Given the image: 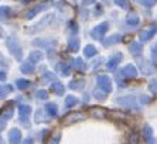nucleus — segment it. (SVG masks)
Listing matches in <instances>:
<instances>
[{
	"instance_id": "1",
	"label": "nucleus",
	"mask_w": 157,
	"mask_h": 144,
	"mask_svg": "<svg viewBox=\"0 0 157 144\" xmlns=\"http://www.w3.org/2000/svg\"><path fill=\"white\" fill-rule=\"evenodd\" d=\"M20 138H21V134L17 129L11 130L10 134H9V140H10V144H18L20 143Z\"/></svg>"
},
{
	"instance_id": "2",
	"label": "nucleus",
	"mask_w": 157,
	"mask_h": 144,
	"mask_svg": "<svg viewBox=\"0 0 157 144\" xmlns=\"http://www.w3.org/2000/svg\"><path fill=\"white\" fill-rule=\"evenodd\" d=\"M82 116H84L82 113H74V115H70L65 120H64V124H71V123H75V122H78V120H82L84 119Z\"/></svg>"
},
{
	"instance_id": "3",
	"label": "nucleus",
	"mask_w": 157,
	"mask_h": 144,
	"mask_svg": "<svg viewBox=\"0 0 157 144\" xmlns=\"http://www.w3.org/2000/svg\"><path fill=\"white\" fill-rule=\"evenodd\" d=\"M99 82H102L101 83V86H103L106 90H109L110 89V85H109V79H106L105 76H101L99 78Z\"/></svg>"
},
{
	"instance_id": "4",
	"label": "nucleus",
	"mask_w": 157,
	"mask_h": 144,
	"mask_svg": "<svg viewBox=\"0 0 157 144\" xmlns=\"http://www.w3.org/2000/svg\"><path fill=\"white\" fill-rule=\"evenodd\" d=\"M59 143V136H55L54 138H52V141H50L48 144H58Z\"/></svg>"
},
{
	"instance_id": "5",
	"label": "nucleus",
	"mask_w": 157,
	"mask_h": 144,
	"mask_svg": "<svg viewBox=\"0 0 157 144\" xmlns=\"http://www.w3.org/2000/svg\"><path fill=\"white\" fill-rule=\"evenodd\" d=\"M150 131H151V130H150V127H146V129H144V136L149 137L150 136Z\"/></svg>"
},
{
	"instance_id": "6",
	"label": "nucleus",
	"mask_w": 157,
	"mask_h": 144,
	"mask_svg": "<svg viewBox=\"0 0 157 144\" xmlns=\"http://www.w3.org/2000/svg\"><path fill=\"white\" fill-rule=\"evenodd\" d=\"M20 110H21V113L24 115V113H29L30 112V108H21Z\"/></svg>"
},
{
	"instance_id": "7",
	"label": "nucleus",
	"mask_w": 157,
	"mask_h": 144,
	"mask_svg": "<svg viewBox=\"0 0 157 144\" xmlns=\"http://www.w3.org/2000/svg\"><path fill=\"white\" fill-rule=\"evenodd\" d=\"M24 144H33V143H31V141H26V143H24Z\"/></svg>"
}]
</instances>
